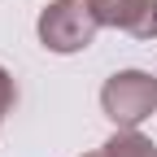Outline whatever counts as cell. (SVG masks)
Segmentation results:
<instances>
[{
  "instance_id": "1",
  "label": "cell",
  "mask_w": 157,
  "mask_h": 157,
  "mask_svg": "<svg viewBox=\"0 0 157 157\" xmlns=\"http://www.w3.org/2000/svg\"><path fill=\"white\" fill-rule=\"evenodd\" d=\"M96 31H101V17L92 13L87 0H48L35 17V35L39 44L57 57H70V52H83L92 48Z\"/></svg>"
},
{
  "instance_id": "2",
  "label": "cell",
  "mask_w": 157,
  "mask_h": 157,
  "mask_svg": "<svg viewBox=\"0 0 157 157\" xmlns=\"http://www.w3.org/2000/svg\"><path fill=\"white\" fill-rule=\"evenodd\" d=\"M101 109L118 131H140L157 113V78L148 70H113L101 87Z\"/></svg>"
},
{
  "instance_id": "3",
  "label": "cell",
  "mask_w": 157,
  "mask_h": 157,
  "mask_svg": "<svg viewBox=\"0 0 157 157\" xmlns=\"http://www.w3.org/2000/svg\"><path fill=\"white\" fill-rule=\"evenodd\" d=\"M101 26L127 31L131 39H157V0H87Z\"/></svg>"
},
{
  "instance_id": "4",
  "label": "cell",
  "mask_w": 157,
  "mask_h": 157,
  "mask_svg": "<svg viewBox=\"0 0 157 157\" xmlns=\"http://www.w3.org/2000/svg\"><path fill=\"white\" fill-rule=\"evenodd\" d=\"M83 157H157V144L140 131H113L101 148H92Z\"/></svg>"
},
{
  "instance_id": "5",
  "label": "cell",
  "mask_w": 157,
  "mask_h": 157,
  "mask_svg": "<svg viewBox=\"0 0 157 157\" xmlns=\"http://www.w3.org/2000/svg\"><path fill=\"white\" fill-rule=\"evenodd\" d=\"M17 105V83H13V74L0 66V127H5V113Z\"/></svg>"
}]
</instances>
